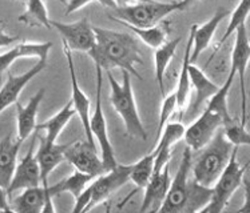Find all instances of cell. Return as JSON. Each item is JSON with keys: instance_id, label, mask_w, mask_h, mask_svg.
<instances>
[{"instance_id": "1", "label": "cell", "mask_w": 250, "mask_h": 213, "mask_svg": "<svg viewBox=\"0 0 250 213\" xmlns=\"http://www.w3.org/2000/svg\"><path fill=\"white\" fill-rule=\"evenodd\" d=\"M94 34L95 47L87 55L94 60L95 66L106 71L119 68L130 73V76L133 75L142 80V76L135 68L137 64H142L137 39H134L128 34L99 27H94Z\"/></svg>"}, {"instance_id": "2", "label": "cell", "mask_w": 250, "mask_h": 213, "mask_svg": "<svg viewBox=\"0 0 250 213\" xmlns=\"http://www.w3.org/2000/svg\"><path fill=\"white\" fill-rule=\"evenodd\" d=\"M233 144L226 139L222 128H218L214 136L201 149L193 167V178L204 187L211 188L229 162Z\"/></svg>"}, {"instance_id": "3", "label": "cell", "mask_w": 250, "mask_h": 213, "mask_svg": "<svg viewBox=\"0 0 250 213\" xmlns=\"http://www.w3.org/2000/svg\"><path fill=\"white\" fill-rule=\"evenodd\" d=\"M123 72L122 84L115 80L111 72L107 71V77L110 81V103L114 106V109L118 112V115L122 117L126 132L131 137L139 139L146 142L147 140V132L143 127V123L141 120L137 108V103L134 99L131 81H130V73Z\"/></svg>"}, {"instance_id": "4", "label": "cell", "mask_w": 250, "mask_h": 213, "mask_svg": "<svg viewBox=\"0 0 250 213\" xmlns=\"http://www.w3.org/2000/svg\"><path fill=\"white\" fill-rule=\"evenodd\" d=\"M238 147H233L231 155H230L229 162L225 167L220 178H217L214 185L211 187V197L209 204L205 207L201 212L204 213H220L228 205L229 200L233 196V193L241 187L242 180L245 178L246 171L249 168V162L245 165H241L237 160Z\"/></svg>"}, {"instance_id": "5", "label": "cell", "mask_w": 250, "mask_h": 213, "mask_svg": "<svg viewBox=\"0 0 250 213\" xmlns=\"http://www.w3.org/2000/svg\"><path fill=\"white\" fill-rule=\"evenodd\" d=\"M179 11V1L159 3V1H145L137 4L125 5L114 8V14L108 15L111 20H121L133 27L147 28L159 24L166 16Z\"/></svg>"}, {"instance_id": "6", "label": "cell", "mask_w": 250, "mask_h": 213, "mask_svg": "<svg viewBox=\"0 0 250 213\" xmlns=\"http://www.w3.org/2000/svg\"><path fill=\"white\" fill-rule=\"evenodd\" d=\"M191 152L193 151L189 147L185 148L178 171L173 180L170 181L168 191L166 193L164 203L159 208V212H186V204H188L190 191L189 172L191 169Z\"/></svg>"}, {"instance_id": "7", "label": "cell", "mask_w": 250, "mask_h": 213, "mask_svg": "<svg viewBox=\"0 0 250 213\" xmlns=\"http://www.w3.org/2000/svg\"><path fill=\"white\" fill-rule=\"evenodd\" d=\"M95 70H97V103H95V111L92 113V116L90 117V129H91L94 140L97 139L98 145L101 148L103 167H104V171L107 172V171L115 167L118 162L115 160V155H114L111 142L108 139L107 123H106V117H104V113H103L102 103H101L102 68L95 66Z\"/></svg>"}, {"instance_id": "8", "label": "cell", "mask_w": 250, "mask_h": 213, "mask_svg": "<svg viewBox=\"0 0 250 213\" xmlns=\"http://www.w3.org/2000/svg\"><path fill=\"white\" fill-rule=\"evenodd\" d=\"M130 172H131V164L130 165L117 164L112 169L94 178V181L90 183L91 198H90L87 211H90L94 207L103 203L104 200H107L112 193L127 183L130 180Z\"/></svg>"}, {"instance_id": "9", "label": "cell", "mask_w": 250, "mask_h": 213, "mask_svg": "<svg viewBox=\"0 0 250 213\" xmlns=\"http://www.w3.org/2000/svg\"><path fill=\"white\" fill-rule=\"evenodd\" d=\"M250 57V44L249 36L246 26H241L235 30V41L231 53V70H234L235 75L240 76L241 88V124L246 125L248 122V104H246V87H245V73L248 68Z\"/></svg>"}, {"instance_id": "10", "label": "cell", "mask_w": 250, "mask_h": 213, "mask_svg": "<svg viewBox=\"0 0 250 213\" xmlns=\"http://www.w3.org/2000/svg\"><path fill=\"white\" fill-rule=\"evenodd\" d=\"M38 135H39V131H35L34 139L28 148V152L24 155V158L21 159V161L16 162L15 171L11 178L10 185L7 188L8 197L15 191L41 185V169H39V164L35 158V142Z\"/></svg>"}, {"instance_id": "11", "label": "cell", "mask_w": 250, "mask_h": 213, "mask_svg": "<svg viewBox=\"0 0 250 213\" xmlns=\"http://www.w3.org/2000/svg\"><path fill=\"white\" fill-rule=\"evenodd\" d=\"M51 27L61 34L63 43L72 51L88 53L95 47L94 27L90 26L87 19H82V20L70 23V24L51 20Z\"/></svg>"}, {"instance_id": "12", "label": "cell", "mask_w": 250, "mask_h": 213, "mask_svg": "<svg viewBox=\"0 0 250 213\" xmlns=\"http://www.w3.org/2000/svg\"><path fill=\"white\" fill-rule=\"evenodd\" d=\"M64 160L74 165L79 172L98 178L104 173L102 159L98 156L97 148L91 147L87 142H72L64 149Z\"/></svg>"}, {"instance_id": "13", "label": "cell", "mask_w": 250, "mask_h": 213, "mask_svg": "<svg viewBox=\"0 0 250 213\" xmlns=\"http://www.w3.org/2000/svg\"><path fill=\"white\" fill-rule=\"evenodd\" d=\"M221 127H222L221 117L213 112L205 109L204 113L189 128L185 129L184 139L186 145L191 151L199 152L211 140L217 129Z\"/></svg>"}, {"instance_id": "14", "label": "cell", "mask_w": 250, "mask_h": 213, "mask_svg": "<svg viewBox=\"0 0 250 213\" xmlns=\"http://www.w3.org/2000/svg\"><path fill=\"white\" fill-rule=\"evenodd\" d=\"M63 51L66 55L67 64H68V72H70V77H71V89H72V106L77 112L81 122H82L83 129H84V135H86L87 142L95 148V140L92 137L91 129H90V99L86 96V93L82 91V88L79 87L77 79V72H75V64H74V59H72L71 50L63 43Z\"/></svg>"}, {"instance_id": "15", "label": "cell", "mask_w": 250, "mask_h": 213, "mask_svg": "<svg viewBox=\"0 0 250 213\" xmlns=\"http://www.w3.org/2000/svg\"><path fill=\"white\" fill-rule=\"evenodd\" d=\"M47 67V60H39L31 70L21 73V75H14L10 73L5 84L0 89V113L7 109L8 106L18 102V97L23 91V88L30 83L36 75H39Z\"/></svg>"}, {"instance_id": "16", "label": "cell", "mask_w": 250, "mask_h": 213, "mask_svg": "<svg viewBox=\"0 0 250 213\" xmlns=\"http://www.w3.org/2000/svg\"><path fill=\"white\" fill-rule=\"evenodd\" d=\"M51 200L52 197L46 195L44 188L38 185L23 189V192L10 203V208L11 211L19 213L54 212L55 208Z\"/></svg>"}, {"instance_id": "17", "label": "cell", "mask_w": 250, "mask_h": 213, "mask_svg": "<svg viewBox=\"0 0 250 213\" xmlns=\"http://www.w3.org/2000/svg\"><path fill=\"white\" fill-rule=\"evenodd\" d=\"M39 139V148L35 153V158L41 169V184L46 189L48 187V176L62 161L64 160V149L67 144H58V142H48L43 136Z\"/></svg>"}, {"instance_id": "18", "label": "cell", "mask_w": 250, "mask_h": 213, "mask_svg": "<svg viewBox=\"0 0 250 213\" xmlns=\"http://www.w3.org/2000/svg\"><path fill=\"white\" fill-rule=\"evenodd\" d=\"M170 181L171 178L168 172V164L162 168V171L151 175L147 185L145 187L146 192L141 205V212H159V208L168 191Z\"/></svg>"}, {"instance_id": "19", "label": "cell", "mask_w": 250, "mask_h": 213, "mask_svg": "<svg viewBox=\"0 0 250 213\" xmlns=\"http://www.w3.org/2000/svg\"><path fill=\"white\" fill-rule=\"evenodd\" d=\"M228 15H229V11L221 7L215 11L213 18L209 21H206L205 24L199 27L197 24L191 26V30H193V47H191V55H190L191 63H194L199 57V55L210 46L214 32L220 26L221 21Z\"/></svg>"}, {"instance_id": "20", "label": "cell", "mask_w": 250, "mask_h": 213, "mask_svg": "<svg viewBox=\"0 0 250 213\" xmlns=\"http://www.w3.org/2000/svg\"><path fill=\"white\" fill-rule=\"evenodd\" d=\"M46 93V89L42 88L36 92L34 96L31 97L27 106H21V103H15L16 112H18V119H16V127H18V139L21 142H24L26 139L31 136V133L35 132L36 128V116H38V109L41 106L43 96Z\"/></svg>"}, {"instance_id": "21", "label": "cell", "mask_w": 250, "mask_h": 213, "mask_svg": "<svg viewBox=\"0 0 250 213\" xmlns=\"http://www.w3.org/2000/svg\"><path fill=\"white\" fill-rule=\"evenodd\" d=\"M21 142L19 139L14 140L11 135L0 140V187L7 191L18 162V153Z\"/></svg>"}, {"instance_id": "22", "label": "cell", "mask_w": 250, "mask_h": 213, "mask_svg": "<svg viewBox=\"0 0 250 213\" xmlns=\"http://www.w3.org/2000/svg\"><path fill=\"white\" fill-rule=\"evenodd\" d=\"M52 43H21L15 48L0 55V75L8 70L11 64L18 59L23 57H38L39 60H47L48 52L51 50Z\"/></svg>"}, {"instance_id": "23", "label": "cell", "mask_w": 250, "mask_h": 213, "mask_svg": "<svg viewBox=\"0 0 250 213\" xmlns=\"http://www.w3.org/2000/svg\"><path fill=\"white\" fill-rule=\"evenodd\" d=\"M189 76L190 84L194 87L195 89V100L191 106V115H194L199 111V108L218 91V86L210 80L202 70L193 66L191 63L189 66Z\"/></svg>"}, {"instance_id": "24", "label": "cell", "mask_w": 250, "mask_h": 213, "mask_svg": "<svg viewBox=\"0 0 250 213\" xmlns=\"http://www.w3.org/2000/svg\"><path fill=\"white\" fill-rule=\"evenodd\" d=\"M77 112L74 109V106H72V102L67 103L66 106L62 108L61 111L58 112L56 115L51 117V119H48L44 123H42V124H36L35 131H46V135H44V140L48 142H56L58 140V137L62 133V131L64 129L68 122L71 120V117L75 115Z\"/></svg>"}, {"instance_id": "25", "label": "cell", "mask_w": 250, "mask_h": 213, "mask_svg": "<svg viewBox=\"0 0 250 213\" xmlns=\"http://www.w3.org/2000/svg\"><path fill=\"white\" fill-rule=\"evenodd\" d=\"M94 178H92L87 173L75 171L70 178H63L54 185H48L44 191H46L47 196H50V197H54V196L61 195V193H71L74 197H78L79 193L82 192Z\"/></svg>"}, {"instance_id": "26", "label": "cell", "mask_w": 250, "mask_h": 213, "mask_svg": "<svg viewBox=\"0 0 250 213\" xmlns=\"http://www.w3.org/2000/svg\"><path fill=\"white\" fill-rule=\"evenodd\" d=\"M118 23H121L123 27H126L127 30H130L133 34L138 36L139 40L143 41L146 46L151 47V48H158L159 46H162L166 39H167L168 32H170V23L168 21H164L162 24H157L154 27H147V28H139V27H133L125 23V21L115 20Z\"/></svg>"}, {"instance_id": "27", "label": "cell", "mask_w": 250, "mask_h": 213, "mask_svg": "<svg viewBox=\"0 0 250 213\" xmlns=\"http://www.w3.org/2000/svg\"><path fill=\"white\" fill-rule=\"evenodd\" d=\"M181 43V37H177L171 41H165L162 46L155 48V77L158 81L161 95L165 97V73L167 70L170 61L175 56L177 47Z\"/></svg>"}, {"instance_id": "28", "label": "cell", "mask_w": 250, "mask_h": 213, "mask_svg": "<svg viewBox=\"0 0 250 213\" xmlns=\"http://www.w3.org/2000/svg\"><path fill=\"white\" fill-rule=\"evenodd\" d=\"M235 77V72L234 70L230 68L229 76L226 79L224 84L221 87H218V91L215 92L213 96L210 97L208 100V106L206 109L210 112H213L215 115H218L222 120V124L225 122H228L231 119V116L229 115V109H228V96H229V91L230 87L233 84V80Z\"/></svg>"}, {"instance_id": "29", "label": "cell", "mask_w": 250, "mask_h": 213, "mask_svg": "<svg viewBox=\"0 0 250 213\" xmlns=\"http://www.w3.org/2000/svg\"><path fill=\"white\" fill-rule=\"evenodd\" d=\"M191 47H193V30L190 28L189 40L186 44V50H185L184 61H182V68L179 72L178 84H177V89H175V96H177V104H178L179 109H184L185 104L188 102V97L190 93V76H189V66H190V55H191Z\"/></svg>"}, {"instance_id": "30", "label": "cell", "mask_w": 250, "mask_h": 213, "mask_svg": "<svg viewBox=\"0 0 250 213\" xmlns=\"http://www.w3.org/2000/svg\"><path fill=\"white\" fill-rule=\"evenodd\" d=\"M19 21L30 27H44L51 30V19L48 18L43 0H27V10L19 16Z\"/></svg>"}, {"instance_id": "31", "label": "cell", "mask_w": 250, "mask_h": 213, "mask_svg": "<svg viewBox=\"0 0 250 213\" xmlns=\"http://www.w3.org/2000/svg\"><path fill=\"white\" fill-rule=\"evenodd\" d=\"M154 155L148 153L147 156L142 158L139 161L131 164L130 180L133 181L138 189H143L148 183V180L153 175Z\"/></svg>"}, {"instance_id": "32", "label": "cell", "mask_w": 250, "mask_h": 213, "mask_svg": "<svg viewBox=\"0 0 250 213\" xmlns=\"http://www.w3.org/2000/svg\"><path fill=\"white\" fill-rule=\"evenodd\" d=\"M246 125L241 124L240 119L231 117L230 120L225 122L222 124V131L225 136L233 145L240 147V145H249L250 144V135L246 131Z\"/></svg>"}, {"instance_id": "33", "label": "cell", "mask_w": 250, "mask_h": 213, "mask_svg": "<svg viewBox=\"0 0 250 213\" xmlns=\"http://www.w3.org/2000/svg\"><path fill=\"white\" fill-rule=\"evenodd\" d=\"M185 129L182 123H168L166 124L164 128L162 133L159 135L158 137V144L157 147L153 151V153L158 152L161 149H168L171 151V147H173L175 142H178L181 139H184Z\"/></svg>"}, {"instance_id": "34", "label": "cell", "mask_w": 250, "mask_h": 213, "mask_svg": "<svg viewBox=\"0 0 250 213\" xmlns=\"http://www.w3.org/2000/svg\"><path fill=\"white\" fill-rule=\"evenodd\" d=\"M250 10V0H240L238 5L235 7V10L233 11V14L230 16L229 26L226 28V32L224 34V36L221 37L218 46H222L225 44V41L229 39V36H231L235 32L237 28H240L241 26H244L246 21V18L249 15Z\"/></svg>"}, {"instance_id": "35", "label": "cell", "mask_w": 250, "mask_h": 213, "mask_svg": "<svg viewBox=\"0 0 250 213\" xmlns=\"http://www.w3.org/2000/svg\"><path fill=\"white\" fill-rule=\"evenodd\" d=\"M177 109H178V104H177V96H175V93H171V95L164 97V102H162V106H161V113H159L157 137H159V135L162 133L165 125L167 124L168 119L171 117V115Z\"/></svg>"}, {"instance_id": "36", "label": "cell", "mask_w": 250, "mask_h": 213, "mask_svg": "<svg viewBox=\"0 0 250 213\" xmlns=\"http://www.w3.org/2000/svg\"><path fill=\"white\" fill-rule=\"evenodd\" d=\"M92 1H95V0H68L66 3V12H64V15H71L72 12H75L79 8H83L84 5L90 4Z\"/></svg>"}, {"instance_id": "37", "label": "cell", "mask_w": 250, "mask_h": 213, "mask_svg": "<svg viewBox=\"0 0 250 213\" xmlns=\"http://www.w3.org/2000/svg\"><path fill=\"white\" fill-rule=\"evenodd\" d=\"M19 40H21L19 36H11L8 34H5L4 31L1 30V26H0V48L1 47L11 46L12 43H16V41Z\"/></svg>"}, {"instance_id": "38", "label": "cell", "mask_w": 250, "mask_h": 213, "mask_svg": "<svg viewBox=\"0 0 250 213\" xmlns=\"http://www.w3.org/2000/svg\"><path fill=\"white\" fill-rule=\"evenodd\" d=\"M0 212H11L8 195L3 187H0Z\"/></svg>"}, {"instance_id": "39", "label": "cell", "mask_w": 250, "mask_h": 213, "mask_svg": "<svg viewBox=\"0 0 250 213\" xmlns=\"http://www.w3.org/2000/svg\"><path fill=\"white\" fill-rule=\"evenodd\" d=\"M117 7H125V5L137 4V3H145V1H151V0H114Z\"/></svg>"}, {"instance_id": "40", "label": "cell", "mask_w": 250, "mask_h": 213, "mask_svg": "<svg viewBox=\"0 0 250 213\" xmlns=\"http://www.w3.org/2000/svg\"><path fill=\"white\" fill-rule=\"evenodd\" d=\"M198 0H179V11H184L186 8H189L190 5L197 3Z\"/></svg>"}, {"instance_id": "41", "label": "cell", "mask_w": 250, "mask_h": 213, "mask_svg": "<svg viewBox=\"0 0 250 213\" xmlns=\"http://www.w3.org/2000/svg\"><path fill=\"white\" fill-rule=\"evenodd\" d=\"M98 3H101L102 5H104V7H108V8H117V4H115V1L114 0H97Z\"/></svg>"}, {"instance_id": "42", "label": "cell", "mask_w": 250, "mask_h": 213, "mask_svg": "<svg viewBox=\"0 0 250 213\" xmlns=\"http://www.w3.org/2000/svg\"><path fill=\"white\" fill-rule=\"evenodd\" d=\"M43 1H44V0H43ZM58 1H61L62 4H64V5H66V3H67L66 0H58Z\"/></svg>"}, {"instance_id": "43", "label": "cell", "mask_w": 250, "mask_h": 213, "mask_svg": "<svg viewBox=\"0 0 250 213\" xmlns=\"http://www.w3.org/2000/svg\"><path fill=\"white\" fill-rule=\"evenodd\" d=\"M0 26H3V20H0Z\"/></svg>"}, {"instance_id": "44", "label": "cell", "mask_w": 250, "mask_h": 213, "mask_svg": "<svg viewBox=\"0 0 250 213\" xmlns=\"http://www.w3.org/2000/svg\"><path fill=\"white\" fill-rule=\"evenodd\" d=\"M21 1H23V3H27V0H21Z\"/></svg>"}]
</instances>
